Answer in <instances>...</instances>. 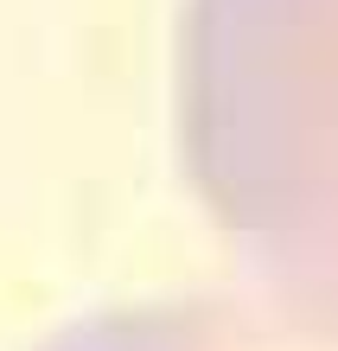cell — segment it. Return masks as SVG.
Segmentation results:
<instances>
[{
	"mask_svg": "<svg viewBox=\"0 0 338 351\" xmlns=\"http://www.w3.org/2000/svg\"><path fill=\"white\" fill-rule=\"evenodd\" d=\"M179 160L249 300L338 345V0H185Z\"/></svg>",
	"mask_w": 338,
	"mask_h": 351,
	"instance_id": "6da1fadb",
	"label": "cell"
},
{
	"mask_svg": "<svg viewBox=\"0 0 338 351\" xmlns=\"http://www.w3.org/2000/svg\"><path fill=\"white\" fill-rule=\"evenodd\" d=\"M38 351H338V345L300 332L293 319L268 313L249 294H192L77 319Z\"/></svg>",
	"mask_w": 338,
	"mask_h": 351,
	"instance_id": "7a4b0ae2",
	"label": "cell"
}]
</instances>
